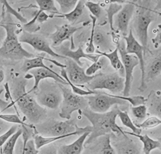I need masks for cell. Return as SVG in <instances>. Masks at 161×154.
I'll use <instances>...</instances> for the list:
<instances>
[{"label": "cell", "instance_id": "6da1fadb", "mask_svg": "<svg viewBox=\"0 0 161 154\" xmlns=\"http://www.w3.org/2000/svg\"><path fill=\"white\" fill-rule=\"evenodd\" d=\"M28 80L22 77H15L11 81V93L14 103L27 120L35 125L45 120L47 116L46 108L40 106L35 96L26 91Z\"/></svg>", "mask_w": 161, "mask_h": 154}, {"label": "cell", "instance_id": "7a4b0ae2", "mask_svg": "<svg viewBox=\"0 0 161 154\" xmlns=\"http://www.w3.org/2000/svg\"><path fill=\"white\" fill-rule=\"evenodd\" d=\"M119 110L118 105H114L110 111L105 113H96L91 111L89 108L80 111V114L86 117L92 124V130L84 142V147H87L94 143L97 138L106 135H110L113 133L118 135H126L116 122Z\"/></svg>", "mask_w": 161, "mask_h": 154}, {"label": "cell", "instance_id": "3957f363", "mask_svg": "<svg viewBox=\"0 0 161 154\" xmlns=\"http://www.w3.org/2000/svg\"><path fill=\"white\" fill-rule=\"evenodd\" d=\"M0 27L4 29L6 35L0 46V56L12 61L31 58L35 56L21 46L17 34V24L14 23L11 14L3 11Z\"/></svg>", "mask_w": 161, "mask_h": 154}, {"label": "cell", "instance_id": "277c9868", "mask_svg": "<svg viewBox=\"0 0 161 154\" xmlns=\"http://www.w3.org/2000/svg\"><path fill=\"white\" fill-rule=\"evenodd\" d=\"M135 10L133 20V32L139 43L143 46L145 54L151 51L148 47V31L150 24L154 21V10L151 8L152 0H133Z\"/></svg>", "mask_w": 161, "mask_h": 154}, {"label": "cell", "instance_id": "5b68a950", "mask_svg": "<svg viewBox=\"0 0 161 154\" xmlns=\"http://www.w3.org/2000/svg\"><path fill=\"white\" fill-rule=\"evenodd\" d=\"M33 129L35 134L43 136H60L68 134L81 135L86 131L91 132L92 127L91 126L79 127L75 119L70 118L63 121L49 118L33 125Z\"/></svg>", "mask_w": 161, "mask_h": 154}, {"label": "cell", "instance_id": "8992f818", "mask_svg": "<svg viewBox=\"0 0 161 154\" xmlns=\"http://www.w3.org/2000/svg\"><path fill=\"white\" fill-rule=\"evenodd\" d=\"M34 92L37 103L45 108L56 110L61 104L62 94L57 82L42 80Z\"/></svg>", "mask_w": 161, "mask_h": 154}, {"label": "cell", "instance_id": "52a82bcc", "mask_svg": "<svg viewBox=\"0 0 161 154\" xmlns=\"http://www.w3.org/2000/svg\"><path fill=\"white\" fill-rule=\"evenodd\" d=\"M58 85L62 94L59 113L60 118L69 120L74 111H78L80 113L82 110L88 108L86 97L74 93L71 88L66 86V85L58 83Z\"/></svg>", "mask_w": 161, "mask_h": 154}, {"label": "cell", "instance_id": "ba28073f", "mask_svg": "<svg viewBox=\"0 0 161 154\" xmlns=\"http://www.w3.org/2000/svg\"><path fill=\"white\" fill-rule=\"evenodd\" d=\"M125 87V78L117 72L111 73H99L94 75V78L86 86L87 90H107L113 93L122 92Z\"/></svg>", "mask_w": 161, "mask_h": 154}, {"label": "cell", "instance_id": "9c48e42d", "mask_svg": "<svg viewBox=\"0 0 161 154\" xmlns=\"http://www.w3.org/2000/svg\"><path fill=\"white\" fill-rule=\"evenodd\" d=\"M115 42L125 69V87L123 94V96H128L130 95L133 80L134 68L139 64V61L136 56L126 52L125 40L118 39Z\"/></svg>", "mask_w": 161, "mask_h": 154}, {"label": "cell", "instance_id": "30bf717a", "mask_svg": "<svg viewBox=\"0 0 161 154\" xmlns=\"http://www.w3.org/2000/svg\"><path fill=\"white\" fill-rule=\"evenodd\" d=\"M88 103V108L96 113H105L109 110L111 106L114 105H123L126 101L116 98L113 94L105 92H98L94 95L86 96Z\"/></svg>", "mask_w": 161, "mask_h": 154}, {"label": "cell", "instance_id": "8fae6325", "mask_svg": "<svg viewBox=\"0 0 161 154\" xmlns=\"http://www.w3.org/2000/svg\"><path fill=\"white\" fill-rule=\"evenodd\" d=\"M123 39L126 44V51L129 54H135L139 61L140 68L141 70V80L140 85L138 89L140 91H144L147 88V84L145 82V59L144 56L145 51L143 46L134 36L132 29H130L127 36H124Z\"/></svg>", "mask_w": 161, "mask_h": 154}, {"label": "cell", "instance_id": "7c38bea8", "mask_svg": "<svg viewBox=\"0 0 161 154\" xmlns=\"http://www.w3.org/2000/svg\"><path fill=\"white\" fill-rule=\"evenodd\" d=\"M20 43H24L30 45L35 50L43 52L48 55L58 58L66 59L67 58L57 53L50 46L48 40L42 35L35 33H30L25 30L19 36Z\"/></svg>", "mask_w": 161, "mask_h": 154}, {"label": "cell", "instance_id": "4fadbf2b", "mask_svg": "<svg viewBox=\"0 0 161 154\" xmlns=\"http://www.w3.org/2000/svg\"><path fill=\"white\" fill-rule=\"evenodd\" d=\"M65 71L69 80L72 83L77 86H84L87 84L94 77V75L88 76L86 74L84 68L79 65L70 58L65 59Z\"/></svg>", "mask_w": 161, "mask_h": 154}, {"label": "cell", "instance_id": "5bb4252c", "mask_svg": "<svg viewBox=\"0 0 161 154\" xmlns=\"http://www.w3.org/2000/svg\"><path fill=\"white\" fill-rule=\"evenodd\" d=\"M25 78L27 80H29L31 78L34 79L33 86L32 88L28 91V92L30 93L35 91L37 89L40 81L48 78L52 79L58 83L68 85L67 81L64 80V78H63L60 74L57 73L55 71H54L50 68H38L31 69L25 75Z\"/></svg>", "mask_w": 161, "mask_h": 154}, {"label": "cell", "instance_id": "9a60e30c", "mask_svg": "<svg viewBox=\"0 0 161 154\" xmlns=\"http://www.w3.org/2000/svg\"><path fill=\"white\" fill-rule=\"evenodd\" d=\"M55 52L60 55H62L65 58H70L76 62L79 65L82 66L83 63L80 61L81 58L87 59L91 61H96L101 55L97 53L88 54L83 51L81 46H79L76 50L71 49L70 47L66 43H62L60 46L54 47Z\"/></svg>", "mask_w": 161, "mask_h": 154}, {"label": "cell", "instance_id": "2e32d148", "mask_svg": "<svg viewBox=\"0 0 161 154\" xmlns=\"http://www.w3.org/2000/svg\"><path fill=\"white\" fill-rule=\"evenodd\" d=\"M135 10V2L133 1H128L116 14L114 25L117 30L122 34L123 37L127 36L128 34L129 23L133 16Z\"/></svg>", "mask_w": 161, "mask_h": 154}, {"label": "cell", "instance_id": "e0dca14e", "mask_svg": "<svg viewBox=\"0 0 161 154\" xmlns=\"http://www.w3.org/2000/svg\"><path fill=\"white\" fill-rule=\"evenodd\" d=\"M55 31L49 35V38L52 41V46L57 47L65 41L73 38V34L83 26H75L69 24H65L61 26L56 25Z\"/></svg>", "mask_w": 161, "mask_h": 154}, {"label": "cell", "instance_id": "ac0fdd59", "mask_svg": "<svg viewBox=\"0 0 161 154\" xmlns=\"http://www.w3.org/2000/svg\"><path fill=\"white\" fill-rule=\"evenodd\" d=\"M113 141L116 154H142L138 145L125 135H118Z\"/></svg>", "mask_w": 161, "mask_h": 154}, {"label": "cell", "instance_id": "d6986e66", "mask_svg": "<svg viewBox=\"0 0 161 154\" xmlns=\"http://www.w3.org/2000/svg\"><path fill=\"white\" fill-rule=\"evenodd\" d=\"M149 63L145 66V82L154 80L161 73V46L157 48Z\"/></svg>", "mask_w": 161, "mask_h": 154}, {"label": "cell", "instance_id": "ffe728a7", "mask_svg": "<svg viewBox=\"0 0 161 154\" xmlns=\"http://www.w3.org/2000/svg\"><path fill=\"white\" fill-rule=\"evenodd\" d=\"M90 133L86 131L72 143L61 145L57 148V154H81L84 148V142Z\"/></svg>", "mask_w": 161, "mask_h": 154}, {"label": "cell", "instance_id": "44dd1931", "mask_svg": "<svg viewBox=\"0 0 161 154\" xmlns=\"http://www.w3.org/2000/svg\"><path fill=\"white\" fill-rule=\"evenodd\" d=\"M47 59L49 61H51L53 64H55L56 66L61 68H65V65L63 64L62 63H60L57 62L55 60H52L48 58H45L44 56H35L33 58H27L25 59V61L23 63V65L21 68V70L23 72L25 73H28L30 70L35 69V68H49L48 66H47L44 63L43 60Z\"/></svg>", "mask_w": 161, "mask_h": 154}, {"label": "cell", "instance_id": "7402d4cb", "mask_svg": "<svg viewBox=\"0 0 161 154\" xmlns=\"http://www.w3.org/2000/svg\"><path fill=\"white\" fill-rule=\"evenodd\" d=\"M146 99L147 111L161 120V91H152Z\"/></svg>", "mask_w": 161, "mask_h": 154}, {"label": "cell", "instance_id": "603a6c76", "mask_svg": "<svg viewBox=\"0 0 161 154\" xmlns=\"http://www.w3.org/2000/svg\"><path fill=\"white\" fill-rule=\"evenodd\" d=\"M96 53L99 54L101 56L106 57L110 62L112 67L118 71V73L122 77L125 78V69L121 62V60L119 58L118 55V50L117 48H116L113 51L110 53L103 52L99 50L95 51Z\"/></svg>", "mask_w": 161, "mask_h": 154}, {"label": "cell", "instance_id": "cb8c5ba5", "mask_svg": "<svg viewBox=\"0 0 161 154\" xmlns=\"http://www.w3.org/2000/svg\"><path fill=\"white\" fill-rule=\"evenodd\" d=\"M125 133L127 135H131L133 136L138 138L143 143V154H150V152L157 148H159L160 146V142L157 140H153L147 134H135L133 132L126 131Z\"/></svg>", "mask_w": 161, "mask_h": 154}, {"label": "cell", "instance_id": "d4e9b609", "mask_svg": "<svg viewBox=\"0 0 161 154\" xmlns=\"http://www.w3.org/2000/svg\"><path fill=\"white\" fill-rule=\"evenodd\" d=\"M99 143L94 148L95 154H116L115 150L112 145L110 135L101 136Z\"/></svg>", "mask_w": 161, "mask_h": 154}, {"label": "cell", "instance_id": "484cf974", "mask_svg": "<svg viewBox=\"0 0 161 154\" xmlns=\"http://www.w3.org/2000/svg\"><path fill=\"white\" fill-rule=\"evenodd\" d=\"M85 0H79L75 8L71 11L66 14H61L60 15L55 16L64 18L69 23L74 24L82 15L85 7Z\"/></svg>", "mask_w": 161, "mask_h": 154}, {"label": "cell", "instance_id": "4316f807", "mask_svg": "<svg viewBox=\"0 0 161 154\" xmlns=\"http://www.w3.org/2000/svg\"><path fill=\"white\" fill-rule=\"evenodd\" d=\"M72 135V134H68L60 136H43L38 134H35L33 136V140L36 148L39 150L43 146L48 144H51L57 140L65 138Z\"/></svg>", "mask_w": 161, "mask_h": 154}, {"label": "cell", "instance_id": "83f0119b", "mask_svg": "<svg viewBox=\"0 0 161 154\" xmlns=\"http://www.w3.org/2000/svg\"><path fill=\"white\" fill-rule=\"evenodd\" d=\"M22 135V128H18L11 136L8 138L6 141L1 147L3 154H14V146L18 138Z\"/></svg>", "mask_w": 161, "mask_h": 154}, {"label": "cell", "instance_id": "f1b7e54d", "mask_svg": "<svg viewBox=\"0 0 161 154\" xmlns=\"http://www.w3.org/2000/svg\"><path fill=\"white\" fill-rule=\"evenodd\" d=\"M118 116L122 124L126 127L130 128L133 133L135 134H141L142 129L138 128L132 121L130 118L128 113L126 111L119 110L118 114Z\"/></svg>", "mask_w": 161, "mask_h": 154}, {"label": "cell", "instance_id": "f546056e", "mask_svg": "<svg viewBox=\"0 0 161 154\" xmlns=\"http://www.w3.org/2000/svg\"><path fill=\"white\" fill-rule=\"evenodd\" d=\"M36 3L40 11L48 12L53 14H61L55 4L54 0H36Z\"/></svg>", "mask_w": 161, "mask_h": 154}, {"label": "cell", "instance_id": "4dcf8cb0", "mask_svg": "<svg viewBox=\"0 0 161 154\" xmlns=\"http://www.w3.org/2000/svg\"><path fill=\"white\" fill-rule=\"evenodd\" d=\"M122 7H123V6L120 4L109 3V5H108V7L106 9L108 22L109 24L111 29L113 31H115L114 28L113 26L114 16L121 9Z\"/></svg>", "mask_w": 161, "mask_h": 154}, {"label": "cell", "instance_id": "1f68e13d", "mask_svg": "<svg viewBox=\"0 0 161 154\" xmlns=\"http://www.w3.org/2000/svg\"><path fill=\"white\" fill-rule=\"evenodd\" d=\"M108 63V59L106 57L101 56L96 61L93 62L92 64L85 70L86 74L88 76L94 75L97 71L106 66Z\"/></svg>", "mask_w": 161, "mask_h": 154}, {"label": "cell", "instance_id": "d6a6232c", "mask_svg": "<svg viewBox=\"0 0 161 154\" xmlns=\"http://www.w3.org/2000/svg\"><path fill=\"white\" fill-rule=\"evenodd\" d=\"M160 125H161V120L155 116H152L147 118L142 123L135 125L140 129L148 130L155 128Z\"/></svg>", "mask_w": 161, "mask_h": 154}, {"label": "cell", "instance_id": "836d02e7", "mask_svg": "<svg viewBox=\"0 0 161 154\" xmlns=\"http://www.w3.org/2000/svg\"><path fill=\"white\" fill-rule=\"evenodd\" d=\"M79 1V0H54V1H56L58 4L61 14H66L71 11L75 8Z\"/></svg>", "mask_w": 161, "mask_h": 154}, {"label": "cell", "instance_id": "e575fe53", "mask_svg": "<svg viewBox=\"0 0 161 154\" xmlns=\"http://www.w3.org/2000/svg\"><path fill=\"white\" fill-rule=\"evenodd\" d=\"M93 43L94 46L96 45L97 47L106 49V48H108V44H109V41L104 33L99 31H95L93 37Z\"/></svg>", "mask_w": 161, "mask_h": 154}, {"label": "cell", "instance_id": "d590c367", "mask_svg": "<svg viewBox=\"0 0 161 154\" xmlns=\"http://www.w3.org/2000/svg\"><path fill=\"white\" fill-rule=\"evenodd\" d=\"M114 96L123 100L126 101H128L133 106H138L140 105H144L146 103L147 99L143 96H119L116 95H113Z\"/></svg>", "mask_w": 161, "mask_h": 154}, {"label": "cell", "instance_id": "8d00e7d4", "mask_svg": "<svg viewBox=\"0 0 161 154\" xmlns=\"http://www.w3.org/2000/svg\"><path fill=\"white\" fill-rule=\"evenodd\" d=\"M90 17L91 18L92 24V29H91V35H90V38L89 39V43H88L87 47L85 49V52L88 54H93V53H94V52L96 51L95 46L93 43V37H94V31H95V28H96L97 19L96 17L93 16L91 14L90 15Z\"/></svg>", "mask_w": 161, "mask_h": 154}, {"label": "cell", "instance_id": "74e56055", "mask_svg": "<svg viewBox=\"0 0 161 154\" xmlns=\"http://www.w3.org/2000/svg\"><path fill=\"white\" fill-rule=\"evenodd\" d=\"M85 6H86L91 13V15L96 17V19L100 18L103 14V9L99 3H96L91 1L85 2Z\"/></svg>", "mask_w": 161, "mask_h": 154}, {"label": "cell", "instance_id": "f35d334b", "mask_svg": "<svg viewBox=\"0 0 161 154\" xmlns=\"http://www.w3.org/2000/svg\"><path fill=\"white\" fill-rule=\"evenodd\" d=\"M131 113L133 116L137 120L144 119L147 114V106L144 105H140L131 107Z\"/></svg>", "mask_w": 161, "mask_h": 154}, {"label": "cell", "instance_id": "ab89813d", "mask_svg": "<svg viewBox=\"0 0 161 154\" xmlns=\"http://www.w3.org/2000/svg\"><path fill=\"white\" fill-rule=\"evenodd\" d=\"M0 119L3 120L5 121L9 122V123H13L16 124H19L21 126L25 125L28 126H33V124L28 125L27 123H25L16 114H0Z\"/></svg>", "mask_w": 161, "mask_h": 154}, {"label": "cell", "instance_id": "60d3db41", "mask_svg": "<svg viewBox=\"0 0 161 154\" xmlns=\"http://www.w3.org/2000/svg\"><path fill=\"white\" fill-rule=\"evenodd\" d=\"M17 130V126L16 125H13L8 131H6L4 133L0 136V147L3 146L6 140L8 139V138L11 136L14 132H16Z\"/></svg>", "mask_w": 161, "mask_h": 154}, {"label": "cell", "instance_id": "b9f144b4", "mask_svg": "<svg viewBox=\"0 0 161 154\" xmlns=\"http://www.w3.org/2000/svg\"><path fill=\"white\" fill-rule=\"evenodd\" d=\"M154 32L156 33L155 36L152 39V42L155 49L160 47L161 44V24H158L157 28L155 29Z\"/></svg>", "mask_w": 161, "mask_h": 154}, {"label": "cell", "instance_id": "7bdbcfd3", "mask_svg": "<svg viewBox=\"0 0 161 154\" xmlns=\"http://www.w3.org/2000/svg\"><path fill=\"white\" fill-rule=\"evenodd\" d=\"M38 154H57V148L53 144H48L40 148Z\"/></svg>", "mask_w": 161, "mask_h": 154}, {"label": "cell", "instance_id": "ee69618b", "mask_svg": "<svg viewBox=\"0 0 161 154\" xmlns=\"http://www.w3.org/2000/svg\"><path fill=\"white\" fill-rule=\"evenodd\" d=\"M10 106V105L8 103V102L2 100L0 98V108L2 109V111H4L6 109H7L8 107Z\"/></svg>", "mask_w": 161, "mask_h": 154}, {"label": "cell", "instance_id": "f6af8a7d", "mask_svg": "<svg viewBox=\"0 0 161 154\" xmlns=\"http://www.w3.org/2000/svg\"><path fill=\"white\" fill-rule=\"evenodd\" d=\"M5 35H6V32L4 29L2 27H0V46L2 44V43L4 39Z\"/></svg>", "mask_w": 161, "mask_h": 154}, {"label": "cell", "instance_id": "bcb514c9", "mask_svg": "<svg viewBox=\"0 0 161 154\" xmlns=\"http://www.w3.org/2000/svg\"><path fill=\"white\" fill-rule=\"evenodd\" d=\"M108 3H118V4H123L126 3L128 2V0H108L106 1Z\"/></svg>", "mask_w": 161, "mask_h": 154}, {"label": "cell", "instance_id": "7dc6e473", "mask_svg": "<svg viewBox=\"0 0 161 154\" xmlns=\"http://www.w3.org/2000/svg\"><path fill=\"white\" fill-rule=\"evenodd\" d=\"M158 10L161 11V0H156V5L154 8V11L157 12Z\"/></svg>", "mask_w": 161, "mask_h": 154}, {"label": "cell", "instance_id": "c3c4849f", "mask_svg": "<svg viewBox=\"0 0 161 154\" xmlns=\"http://www.w3.org/2000/svg\"><path fill=\"white\" fill-rule=\"evenodd\" d=\"M4 77H5V75H4V70L1 68H0V84L4 81Z\"/></svg>", "mask_w": 161, "mask_h": 154}, {"label": "cell", "instance_id": "681fc988", "mask_svg": "<svg viewBox=\"0 0 161 154\" xmlns=\"http://www.w3.org/2000/svg\"><path fill=\"white\" fill-rule=\"evenodd\" d=\"M27 1V0H7L8 3L10 4H13L14 3H18V2H21V1Z\"/></svg>", "mask_w": 161, "mask_h": 154}, {"label": "cell", "instance_id": "f907efd6", "mask_svg": "<svg viewBox=\"0 0 161 154\" xmlns=\"http://www.w3.org/2000/svg\"><path fill=\"white\" fill-rule=\"evenodd\" d=\"M157 140H158V141L160 142V146L159 149L161 150V137H159V138H158Z\"/></svg>", "mask_w": 161, "mask_h": 154}, {"label": "cell", "instance_id": "816d5d0a", "mask_svg": "<svg viewBox=\"0 0 161 154\" xmlns=\"http://www.w3.org/2000/svg\"><path fill=\"white\" fill-rule=\"evenodd\" d=\"M0 154H3L2 152V150H1V147H0Z\"/></svg>", "mask_w": 161, "mask_h": 154}, {"label": "cell", "instance_id": "f5cc1de1", "mask_svg": "<svg viewBox=\"0 0 161 154\" xmlns=\"http://www.w3.org/2000/svg\"><path fill=\"white\" fill-rule=\"evenodd\" d=\"M1 113V110H0V114Z\"/></svg>", "mask_w": 161, "mask_h": 154}]
</instances>
